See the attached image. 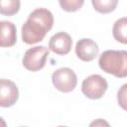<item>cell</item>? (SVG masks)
Instances as JSON below:
<instances>
[{
  "label": "cell",
  "instance_id": "cell-1",
  "mask_svg": "<svg viewBox=\"0 0 127 127\" xmlns=\"http://www.w3.org/2000/svg\"><path fill=\"white\" fill-rule=\"evenodd\" d=\"M54 16L46 8H37L30 13L27 21L22 26V40L28 45H33L44 40L46 34L53 28Z\"/></svg>",
  "mask_w": 127,
  "mask_h": 127
},
{
  "label": "cell",
  "instance_id": "cell-2",
  "mask_svg": "<svg viewBox=\"0 0 127 127\" xmlns=\"http://www.w3.org/2000/svg\"><path fill=\"white\" fill-rule=\"evenodd\" d=\"M98 64L106 73L118 78L127 77V51L107 50L100 55Z\"/></svg>",
  "mask_w": 127,
  "mask_h": 127
},
{
  "label": "cell",
  "instance_id": "cell-3",
  "mask_svg": "<svg viewBox=\"0 0 127 127\" xmlns=\"http://www.w3.org/2000/svg\"><path fill=\"white\" fill-rule=\"evenodd\" d=\"M48 56V48L44 46H36L25 52L22 64L26 69L30 71H38L45 66Z\"/></svg>",
  "mask_w": 127,
  "mask_h": 127
},
{
  "label": "cell",
  "instance_id": "cell-4",
  "mask_svg": "<svg viewBox=\"0 0 127 127\" xmlns=\"http://www.w3.org/2000/svg\"><path fill=\"white\" fill-rule=\"evenodd\" d=\"M108 88L107 80L100 74H91L81 83L82 93L89 99L101 98Z\"/></svg>",
  "mask_w": 127,
  "mask_h": 127
},
{
  "label": "cell",
  "instance_id": "cell-5",
  "mask_svg": "<svg viewBox=\"0 0 127 127\" xmlns=\"http://www.w3.org/2000/svg\"><path fill=\"white\" fill-rule=\"evenodd\" d=\"M52 82L59 91L66 93L75 88L77 84V77L71 68L61 67L53 72Z\"/></svg>",
  "mask_w": 127,
  "mask_h": 127
},
{
  "label": "cell",
  "instance_id": "cell-6",
  "mask_svg": "<svg viewBox=\"0 0 127 127\" xmlns=\"http://www.w3.org/2000/svg\"><path fill=\"white\" fill-rule=\"evenodd\" d=\"M19 98V90L15 82L10 79L2 78L0 80V106L10 107L16 103Z\"/></svg>",
  "mask_w": 127,
  "mask_h": 127
},
{
  "label": "cell",
  "instance_id": "cell-7",
  "mask_svg": "<svg viewBox=\"0 0 127 127\" xmlns=\"http://www.w3.org/2000/svg\"><path fill=\"white\" fill-rule=\"evenodd\" d=\"M71 46L72 39L65 32L56 33L49 41V49L60 56L67 55L71 50Z\"/></svg>",
  "mask_w": 127,
  "mask_h": 127
},
{
  "label": "cell",
  "instance_id": "cell-8",
  "mask_svg": "<svg viewBox=\"0 0 127 127\" xmlns=\"http://www.w3.org/2000/svg\"><path fill=\"white\" fill-rule=\"evenodd\" d=\"M99 53V48L97 44L87 38H83L79 40L75 45V54L77 58L83 62H91L93 61Z\"/></svg>",
  "mask_w": 127,
  "mask_h": 127
},
{
  "label": "cell",
  "instance_id": "cell-9",
  "mask_svg": "<svg viewBox=\"0 0 127 127\" xmlns=\"http://www.w3.org/2000/svg\"><path fill=\"white\" fill-rule=\"evenodd\" d=\"M0 26H1V38H0L1 47L9 48L14 46L17 41L16 26L10 21H1Z\"/></svg>",
  "mask_w": 127,
  "mask_h": 127
},
{
  "label": "cell",
  "instance_id": "cell-10",
  "mask_svg": "<svg viewBox=\"0 0 127 127\" xmlns=\"http://www.w3.org/2000/svg\"><path fill=\"white\" fill-rule=\"evenodd\" d=\"M113 38L124 45H127V17L118 19L112 28Z\"/></svg>",
  "mask_w": 127,
  "mask_h": 127
},
{
  "label": "cell",
  "instance_id": "cell-11",
  "mask_svg": "<svg viewBox=\"0 0 127 127\" xmlns=\"http://www.w3.org/2000/svg\"><path fill=\"white\" fill-rule=\"evenodd\" d=\"M92 6L95 11L101 14H108L115 10L118 0H91Z\"/></svg>",
  "mask_w": 127,
  "mask_h": 127
},
{
  "label": "cell",
  "instance_id": "cell-12",
  "mask_svg": "<svg viewBox=\"0 0 127 127\" xmlns=\"http://www.w3.org/2000/svg\"><path fill=\"white\" fill-rule=\"evenodd\" d=\"M20 0H0V13L5 16H13L20 10Z\"/></svg>",
  "mask_w": 127,
  "mask_h": 127
},
{
  "label": "cell",
  "instance_id": "cell-13",
  "mask_svg": "<svg viewBox=\"0 0 127 127\" xmlns=\"http://www.w3.org/2000/svg\"><path fill=\"white\" fill-rule=\"evenodd\" d=\"M59 3L63 10L66 12H75L83 6L84 0H59Z\"/></svg>",
  "mask_w": 127,
  "mask_h": 127
},
{
  "label": "cell",
  "instance_id": "cell-14",
  "mask_svg": "<svg viewBox=\"0 0 127 127\" xmlns=\"http://www.w3.org/2000/svg\"><path fill=\"white\" fill-rule=\"evenodd\" d=\"M117 102L119 106L127 111V83H124L117 92Z\"/></svg>",
  "mask_w": 127,
  "mask_h": 127
},
{
  "label": "cell",
  "instance_id": "cell-15",
  "mask_svg": "<svg viewBox=\"0 0 127 127\" xmlns=\"http://www.w3.org/2000/svg\"><path fill=\"white\" fill-rule=\"evenodd\" d=\"M104 124L108 126V123H107V122H104V121H102V120L99 119L98 121H94V122H92V123L90 124V126H93V125H95V126H96V125H104Z\"/></svg>",
  "mask_w": 127,
  "mask_h": 127
}]
</instances>
